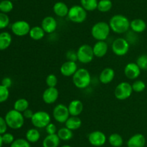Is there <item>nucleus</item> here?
I'll use <instances>...</instances> for the list:
<instances>
[{"instance_id": "11", "label": "nucleus", "mask_w": 147, "mask_h": 147, "mask_svg": "<svg viewBox=\"0 0 147 147\" xmlns=\"http://www.w3.org/2000/svg\"><path fill=\"white\" fill-rule=\"evenodd\" d=\"M30 29V24L25 20H17L12 23L11 25V30L12 33L18 37H23L29 35Z\"/></svg>"}, {"instance_id": "34", "label": "nucleus", "mask_w": 147, "mask_h": 147, "mask_svg": "<svg viewBox=\"0 0 147 147\" xmlns=\"http://www.w3.org/2000/svg\"><path fill=\"white\" fill-rule=\"evenodd\" d=\"M132 89L134 92H137V93H140V92H144L146 89V84L144 81L142 80H135L131 84Z\"/></svg>"}, {"instance_id": "33", "label": "nucleus", "mask_w": 147, "mask_h": 147, "mask_svg": "<svg viewBox=\"0 0 147 147\" xmlns=\"http://www.w3.org/2000/svg\"><path fill=\"white\" fill-rule=\"evenodd\" d=\"M14 9V4L11 0H2L0 1V12L3 13H7L11 12Z\"/></svg>"}, {"instance_id": "38", "label": "nucleus", "mask_w": 147, "mask_h": 147, "mask_svg": "<svg viewBox=\"0 0 147 147\" xmlns=\"http://www.w3.org/2000/svg\"><path fill=\"white\" fill-rule=\"evenodd\" d=\"M9 97V91L8 88L0 84V103L6 102Z\"/></svg>"}, {"instance_id": "27", "label": "nucleus", "mask_w": 147, "mask_h": 147, "mask_svg": "<svg viewBox=\"0 0 147 147\" xmlns=\"http://www.w3.org/2000/svg\"><path fill=\"white\" fill-rule=\"evenodd\" d=\"M40 136H41V135H40L39 129L37 128H34V127L27 130L25 133L26 139L30 143H32V144L37 143L40 140Z\"/></svg>"}, {"instance_id": "45", "label": "nucleus", "mask_w": 147, "mask_h": 147, "mask_svg": "<svg viewBox=\"0 0 147 147\" xmlns=\"http://www.w3.org/2000/svg\"><path fill=\"white\" fill-rule=\"evenodd\" d=\"M22 114H23V116H24V118H25V119L31 120V118H32L33 115H34V112H33L31 109L28 108V109L26 110L25 111H24V112H22Z\"/></svg>"}, {"instance_id": "7", "label": "nucleus", "mask_w": 147, "mask_h": 147, "mask_svg": "<svg viewBox=\"0 0 147 147\" xmlns=\"http://www.w3.org/2000/svg\"><path fill=\"white\" fill-rule=\"evenodd\" d=\"M78 61L83 64L90 63L94 59L93 46L88 44H83L77 50Z\"/></svg>"}, {"instance_id": "21", "label": "nucleus", "mask_w": 147, "mask_h": 147, "mask_svg": "<svg viewBox=\"0 0 147 147\" xmlns=\"http://www.w3.org/2000/svg\"><path fill=\"white\" fill-rule=\"evenodd\" d=\"M68 7L63 1H57L53 5V12L55 14L59 17H67L69 12Z\"/></svg>"}, {"instance_id": "5", "label": "nucleus", "mask_w": 147, "mask_h": 147, "mask_svg": "<svg viewBox=\"0 0 147 147\" xmlns=\"http://www.w3.org/2000/svg\"><path fill=\"white\" fill-rule=\"evenodd\" d=\"M67 17L73 23H83L87 18V11L81 5H73L69 9Z\"/></svg>"}, {"instance_id": "31", "label": "nucleus", "mask_w": 147, "mask_h": 147, "mask_svg": "<svg viewBox=\"0 0 147 147\" xmlns=\"http://www.w3.org/2000/svg\"><path fill=\"white\" fill-rule=\"evenodd\" d=\"M113 7V3L111 0H99L98 3L97 10L103 13L108 12Z\"/></svg>"}, {"instance_id": "4", "label": "nucleus", "mask_w": 147, "mask_h": 147, "mask_svg": "<svg viewBox=\"0 0 147 147\" xmlns=\"http://www.w3.org/2000/svg\"><path fill=\"white\" fill-rule=\"evenodd\" d=\"M109 24L104 21H99L95 23L91 27V35L95 40H106L111 33Z\"/></svg>"}, {"instance_id": "8", "label": "nucleus", "mask_w": 147, "mask_h": 147, "mask_svg": "<svg viewBox=\"0 0 147 147\" xmlns=\"http://www.w3.org/2000/svg\"><path fill=\"white\" fill-rule=\"evenodd\" d=\"M133 92L131 84L128 82H122L115 88L114 96L119 100H125L129 99Z\"/></svg>"}, {"instance_id": "17", "label": "nucleus", "mask_w": 147, "mask_h": 147, "mask_svg": "<svg viewBox=\"0 0 147 147\" xmlns=\"http://www.w3.org/2000/svg\"><path fill=\"white\" fill-rule=\"evenodd\" d=\"M95 57L103 58L107 54L109 50V45L106 40H98L93 46Z\"/></svg>"}, {"instance_id": "41", "label": "nucleus", "mask_w": 147, "mask_h": 147, "mask_svg": "<svg viewBox=\"0 0 147 147\" xmlns=\"http://www.w3.org/2000/svg\"><path fill=\"white\" fill-rule=\"evenodd\" d=\"M66 59L67 61H71L76 62L78 61L77 51L73 50H70L66 53Z\"/></svg>"}, {"instance_id": "29", "label": "nucleus", "mask_w": 147, "mask_h": 147, "mask_svg": "<svg viewBox=\"0 0 147 147\" xmlns=\"http://www.w3.org/2000/svg\"><path fill=\"white\" fill-rule=\"evenodd\" d=\"M109 143L113 147H121L123 144V137L120 134L113 133L109 136Z\"/></svg>"}, {"instance_id": "46", "label": "nucleus", "mask_w": 147, "mask_h": 147, "mask_svg": "<svg viewBox=\"0 0 147 147\" xmlns=\"http://www.w3.org/2000/svg\"><path fill=\"white\" fill-rule=\"evenodd\" d=\"M3 144H4V143H3L2 136H1V135H0V147H2Z\"/></svg>"}, {"instance_id": "3", "label": "nucleus", "mask_w": 147, "mask_h": 147, "mask_svg": "<svg viewBox=\"0 0 147 147\" xmlns=\"http://www.w3.org/2000/svg\"><path fill=\"white\" fill-rule=\"evenodd\" d=\"M4 118L9 128L14 130L21 128L24 125L25 121L23 114L14 109L9 110L6 113Z\"/></svg>"}, {"instance_id": "40", "label": "nucleus", "mask_w": 147, "mask_h": 147, "mask_svg": "<svg viewBox=\"0 0 147 147\" xmlns=\"http://www.w3.org/2000/svg\"><path fill=\"white\" fill-rule=\"evenodd\" d=\"M2 136V140H3V143L5 144H10L11 145L14 141V137L13 135V134L10 133H7L6 132L5 133H4L3 135H1Z\"/></svg>"}, {"instance_id": "24", "label": "nucleus", "mask_w": 147, "mask_h": 147, "mask_svg": "<svg viewBox=\"0 0 147 147\" xmlns=\"http://www.w3.org/2000/svg\"><path fill=\"white\" fill-rule=\"evenodd\" d=\"M45 32L42 29L41 26H33L31 27V29L29 33V35H30V38L32 39L33 40H40L45 37Z\"/></svg>"}, {"instance_id": "28", "label": "nucleus", "mask_w": 147, "mask_h": 147, "mask_svg": "<svg viewBox=\"0 0 147 147\" xmlns=\"http://www.w3.org/2000/svg\"><path fill=\"white\" fill-rule=\"evenodd\" d=\"M57 134L60 139L64 141H70L73 137V131L69 128H66L65 126L57 130Z\"/></svg>"}, {"instance_id": "36", "label": "nucleus", "mask_w": 147, "mask_h": 147, "mask_svg": "<svg viewBox=\"0 0 147 147\" xmlns=\"http://www.w3.org/2000/svg\"><path fill=\"white\" fill-rule=\"evenodd\" d=\"M10 147H31V145L26 138H17L14 140Z\"/></svg>"}, {"instance_id": "2", "label": "nucleus", "mask_w": 147, "mask_h": 147, "mask_svg": "<svg viewBox=\"0 0 147 147\" xmlns=\"http://www.w3.org/2000/svg\"><path fill=\"white\" fill-rule=\"evenodd\" d=\"M73 82L75 86L80 89H84L89 86L91 83V75L88 70L80 68L73 76Z\"/></svg>"}, {"instance_id": "25", "label": "nucleus", "mask_w": 147, "mask_h": 147, "mask_svg": "<svg viewBox=\"0 0 147 147\" xmlns=\"http://www.w3.org/2000/svg\"><path fill=\"white\" fill-rule=\"evenodd\" d=\"M82 125V120L78 116H70L65 122V126L74 131L79 129Z\"/></svg>"}, {"instance_id": "23", "label": "nucleus", "mask_w": 147, "mask_h": 147, "mask_svg": "<svg viewBox=\"0 0 147 147\" xmlns=\"http://www.w3.org/2000/svg\"><path fill=\"white\" fill-rule=\"evenodd\" d=\"M60 141L57 133L47 134L42 141V147H58Z\"/></svg>"}, {"instance_id": "48", "label": "nucleus", "mask_w": 147, "mask_h": 147, "mask_svg": "<svg viewBox=\"0 0 147 147\" xmlns=\"http://www.w3.org/2000/svg\"><path fill=\"white\" fill-rule=\"evenodd\" d=\"M13 1H18V0H13Z\"/></svg>"}, {"instance_id": "35", "label": "nucleus", "mask_w": 147, "mask_h": 147, "mask_svg": "<svg viewBox=\"0 0 147 147\" xmlns=\"http://www.w3.org/2000/svg\"><path fill=\"white\" fill-rule=\"evenodd\" d=\"M58 82L57 76L54 74H50L45 79V83L47 87H56Z\"/></svg>"}, {"instance_id": "47", "label": "nucleus", "mask_w": 147, "mask_h": 147, "mask_svg": "<svg viewBox=\"0 0 147 147\" xmlns=\"http://www.w3.org/2000/svg\"><path fill=\"white\" fill-rule=\"evenodd\" d=\"M61 147H72L71 146H70V145H67V144H66V145H63V146H62Z\"/></svg>"}, {"instance_id": "19", "label": "nucleus", "mask_w": 147, "mask_h": 147, "mask_svg": "<svg viewBox=\"0 0 147 147\" xmlns=\"http://www.w3.org/2000/svg\"><path fill=\"white\" fill-rule=\"evenodd\" d=\"M115 71L111 67H106L101 71L99 74V81L103 84L111 83L115 78Z\"/></svg>"}, {"instance_id": "15", "label": "nucleus", "mask_w": 147, "mask_h": 147, "mask_svg": "<svg viewBox=\"0 0 147 147\" xmlns=\"http://www.w3.org/2000/svg\"><path fill=\"white\" fill-rule=\"evenodd\" d=\"M78 69V67L76 62L66 61L60 66V71L63 76L69 77V76H73L74 74L77 71Z\"/></svg>"}, {"instance_id": "16", "label": "nucleus", "mask_w": 147, "mask_h": 147, "mask_svg": "<svg viewBox=\"0 0 147 147\" xmlns=\"http://www.w3.org/2000/svg\"><path fill=\"white\" fill-rule=\"evenodd\" d=\"M41 27L47 34L53 33L57 28V22L55 17L47 16L42 20Z\"/></svg>"}, {"instance_id": "26", "label": "nucleus", "mask_w": 147, "mask_h": 147, "mask_svg": "<svg viewBox=\"0 0 147 147\" xmlns=\"http://www.w3.org/2000/svg\"><path fill=\"white\" fill-rule=\"evenodd\" d=\"M12 37L8 32H2L0 33V50H4L8 48L11 44Z\"/></svg>"}, {"instance_id": "18", "label": "nucleus", "mask_w": 147, "mask_h": 147, "mask_svg": "<svg viewBox=\"0 0 147 147\" xmlns=\"http://www.w3.org/2000/svg\"><path fill=\"white\" fill-rule=\"evenodd\" d=\"M127 147H144L146 145V138L142 133H136L131 135L126 143Z\"/></svg>"}, {"instance_id": "43", "label": "nucleus", "mask_w": 147, "mask_h": 147, "mask_svg": "<svg viewBox=\"0 0 147 147\" xmlns=\"http://www.w3.org/2000/svg\"><path fill=\"white\" fill-rule=\"evenodd\" d=\"M7 128H8V125L5 120V118L0 116V135L5 133L7 131Z\"/></svg>"}, {"instance_id": "37", "label": "nucleus", "mask_w": 147, "mask_h": 147, "mask_svg": "<svg viewBox=\"0 0 147 147\" xmlns=\"http://www.w3.org/2000/svg\"><path fill=\"white\" fill-rule=\"evenodd\" d=\"M136 63L142 70L147 71V54H142L136 59Z\"/></svg>"}, {"instance_id": "12", "label": "nucleus", "mask_w": 147, "mask_h": 147, "mask_svg": "<svg viewBox=\"0 0 147 147\" xmlns=\"http://www.w3.org/2000/svg\"><path fill=\"white\" fill-rule=\"evenodd\" d=\"M88 142L95 147H100L104 145L107 141L106 134L100 131H93L88 135Z\"/></svg>"}, {"instance_id": "20", "label": "nucleus", "mask_w": 147, "mask_h": 147, "mask_svg": "<svg viewBox=\"0 0 147 147\" xmlns=\"http://www.w3.org/2000/svg\"><path fill=\"white\" fill-rule=\"evenodd\" d=\"M67 108L70 116H79L83 110V104L80 99H73L69 103Z\"/></svg>"}, {"instance_id": "42", "label": "nucleus", "mask_w": 147, "mask_h": 147, "mask_svg": "<svg viewBox=\"0 0 147 147\" xmlns=\"http://www.w3.org/2000/svg\"><path fill=\"white\" fill-rule=\"evenodd\" d=\"M45 131L47 134H55L57 133V126L55 123L50 122L47 126L45 127Z\"/></svg>"}, {"instance_id": "39", "label": "nucleus", "mask_w": 147, "mask_h": 147, "mask_svg": "<svg viewBox=\"0 0 147 147\" xmlns=\"http://www.w3.org/2000/svg\"><path fill=\"white\" fill-rule=\"evenodd\" d=\"M9 17L5 13L0 12V30L6 28L9 24Z\"/></svg>"}, {"instance_id": "32", "label": "nucleus", "mask_w": 147, "mask_h": 147, "mask_svg": "<svg viewBox=\"0 0 147 147\" xmlns=\"http://www.w3.org/2000/svg\"><path fill=\"white\" fill-rule=\"evenodd\" d=\"M98 0H80V5L87 12H93L97 10Z\"/></svg>"}, {"instance_id": "44", "label": "nucleus", "mask_w": 147, "mask_h": 147, "mask_svg": "<svg viewBox=\"0 0 147 147\" xmlns=\"http://www.w3.org/2000/svg\"><path fill=\"white\" fill-rule=\"evenodd\" d=\"M1 84L9 89L12 84V80L10 77H4L1 81Z\"/></svg>"}, {"instance_id": "30", "label": "nucleus", "mask_w": 147, "mask_h": 147, "mask_svg": "<svg viewBox=\"0 0 147 147\" xmlns=\"http://www.w3.org/2000/svg\"><path fill=\"white\" fill-rule=\"evenodd\" d=\"M29 101L25 98H20V99H17L14 103V109L16 110L19 111V112L22 113L24 111L29 108Z\"/></svg>"}, {"instance_id": "13", "label": "nucleus", "mask_w": 147, "mask_h": 147, "mask_svg": "<svg viewBox=\"0 0 147 147\" xmlns=\"http://www.w3.org/2000/svg\"><path fill=\"white\" fill-rule=\"evenodd\" d=\"M59 97V91L56 87H47L42 93L43 102L47 105L54 104Z\"/></svg>"}, {"instance_id": "22", "label": "nucleus", "mask_w": 147, "mask_h": 147, "mask_svg": "<svg viewBox=\"0 0 147 147\" xmlns=\"http://www.w3.org/2000/svg\"><path fill=\"white\" fill-rule=\"evenodd\" d=\"M130 29L135 33H142L146 29V23L144 20L136 18L130 22Z\"/></svg>"}, {"instance_id": "9", "label": "nucleus", "mask_w": 147, "mask_h": 147, "mask_svg": "<svg viewBox=\"0 0 147 147\" xmlns=\"http://www.w3.org/2000/svg\"><path fill=\"white\" fill-rule=\"evenodd\" d=\"M130 48V43L124 37L115 39L111 45V50L116 56H123L127 54Z\"/></svg>"}, {"instance_id": "10", "label": "nucleus", "mask_w": 147, "mask_h": 147, "mask_svg": "<svg viewBox=\"0 0 147 147\" xmlns=\"http://www.w3.org/2000/svg\"><path fill=\"white\" fill-rule=\"evenodd\" d=\"M53 118L59 123H65L70 118L68 108L64 104H57L53 110Z\"/></svg>"}, {"instance_id": "1", "label": "nucleus", "mask_w": 147, "mask_h": 147, "mask_svg": "<svg viewBox=\"0 0 147 147\" xmlns=\"http://www.w3.org/2000/svg\"><path fill=\"white\" fill-rule=\"evenodd\" d=\"M130 20L123 14H115L109 22L111 31L116 34H123L130 29Z\"/></svg>"}, {"instance_id": "6", "label": "nucleus", "mask_w": 147, "mask_h": 147, "mask_svg": "<svg viewBox=\"0 0 147 147\" xmlns=\"http://www.w3.org/2000/svg\"><path fill=\"white\" fill-rule=\"evenodd\" d=\"M30 120L34 128L38 129L45 128V127L51 122V116L46 111L39 110L34 112V115Z\"/></svg>"}, {"instance_id": "14", "label": "nucleus", "mask_w": 147, "mask_h": 147, "mask_svg": "<svg viewBox=\"0 0 147 147\" xmlns=\"http://www.w3.org/2000/svg\"><path fill=\"white\" fill-rule=\"evenodd\" d=\"M123 71H124V74L127 79L134 80V79H138L139 76H140L142 69L139 68L136 63L131 62L126 65Z\"/></svg>"}]
</instances>
